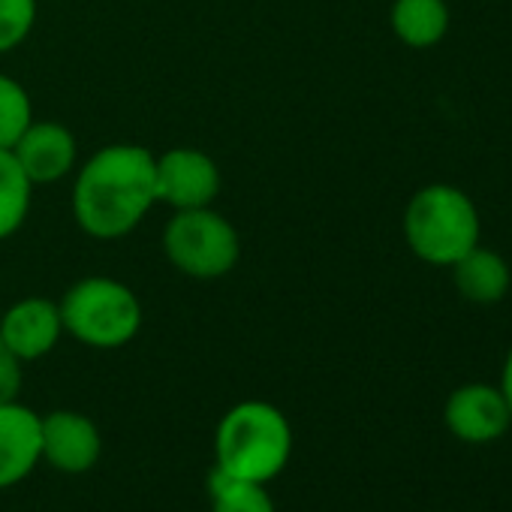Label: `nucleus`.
<instances>
[{
    "instance_id": "f257e3e1",
    "label": "nucleus",
    "mask_w": 512,
    "mask_h": 512,
    "mask_svg": "<svg viewBox=\"0 0 512 512\" xmlns=\"http://www.w3.org/2000/svg\"><path fill=\"white\" fill-rule=\"evenodd\" d=\"M154 205V154L142 145L118 142L100 148L73 184L76 223L100 241L130 235Z\"/></svg>"
},
{
    "instance_id": "f03ea898",
    "label": "nucleus",
    "mask_w": 512,
    "mask_h": 512,
    "mask_svg": "<svg viewBox=\"0 0 512 512\" xmlns=\"http://www.w3.org/2000/svg\"><path fill=\"white\" fill-rule=\"evenodd\" d=\"M293 458V425L269 401L229 407L214 431V464L235 479L269 485Z\"/></svg>"
},
{
    "instance_id": "7ed1b4c3",
    "label": "nucleus",
    "mask_w": 512,
    "mask_h": 512,
    "mask_svg": "<svg viewBox=\"0 0 512 512\" xmlns=\"http://www.w3.org/2000/svg\"><path fill=\"white\" fill-rule=\"evenodd\" d=\"M404 241L428 266L449 269L479 244V211L473 199L452 184H428L416 190L404 208Z\"/></svg>"
},
{
    "instance_id": "20e7f679",
    "label": "nucleus",
    "mask_w": 512,
    "mask_h": 512,
    "mask_svg": "<svg viewBox=\"0 0 512 512\" xmlns=\"http://www.w3.org/2000/svg\"><path fill=\"white\" fill-rule=\"evenodd\" d=\"M64 332L94 350H118L142 329L136 293L115 278H82L58 302Z\"/></svg>"
},
{
    "instance_id": "39448f33",
    "label": "nucleus",
    "mask_w": 512,
    "mask_h": 512,
    "mask_svg": "<svg viewBox=\"0 0 512 512\" xmlns=\"http://www.w3.org/2000/svg\"><path fill=\"white\" fill-rule=\"evenodd\" d=\"M163 253L166 260L187 278L214 281L235 269L241 256V241L235 226L208 208L175 211L163 229Z\"/></svg>"
},
{
    "instance_id": "423d86ee",
    "label": "nucleus",
    "mask_w": 512,
    "mask_h": 512,
    "mask_svg": "<svg viewBox=\"0 0 512 512\" xmlns=\"http://www.w3.org/2000/svg\"><path fill=\"white\" fill-rule=\"evenodd\" d=\"M154 193L175 211L208 208L220 193V169L199 148H172L154 157Z\"/></svg>"
},
{
    "instance_id": "0eeeda50",
    "label": "nucleus",
    "mask_w": 512,
    "mask_h": 512,
    "mask_svg": "<svg viewBox=\"0 0 512 512\" xmlns=\"http://www.w3.org/2000/svg\"><path fill=\"white\" fill-rule=\"evenodd\" d=\"M443 422L452 437H458L461 443L479 446V443H491L503 437L512 425V413L497 386L464 383L446 398Z\"/></svg>"
},
{
    "instance_id": "6e6552de",
    "label": "nucleus",
    "mask_w": 512,
    "mask_h": 512,
    "mask_svg": "<svg viewBox=\"0 0 512 512\" xmlns=\"http://www.w3.org/2000/svg\"><path fill=\"white\" fill-rule=\"evenodd\" d=\"M64 335L61 308L52 299L31 296L0 314V344L22 362H37L58 347Z\"/></svg>"
},
{
    "instance_id": "1a4fd4ad",
    "label": "nucleus",
    "mask_w": 512,
    "mask_h": 512,
    "mask_svg": "<svg viewBox=\"0 0 512 512\" xmlns=\"http://www.w3.org/2000/svg\"><path fill=\"white\" fill-rule=\"evenodd\" d=\"M10 151L31 184H55L67 178L79 157L76 136L58 121H31Z\"/></svg>"
},
{
    "instance_id": "9d476101",
    "label": "nucleus",
    "mask_w": 512,
    "mask_h": 512,
    "mask_svg": "<svg viewBox=\"0 0 512 512\" xmlns=\"http://www.w3.org/2000/svg\"><path fill=\"white\" fill-rule=\"evenodd\" d=\"M43 461L61 473H88L103 452V437L94 419L76 410H55L40 419Z\"/></svg>"
},
{
    "instance_id": "9b49d317",
    "label": "nucleus",
    "mask_w": 512,
    "mask_h": 512,
    "mask_svg": "<svg viewBox=\"0 0 512 512\" xmlns=\"http://www.w3.org/2000/svg\"><path fill=\"white\" fill-rule=\"evenodd\" d=\"M43 416L13 401L0 404V488L25 482L43 461Z\"/></svg>"
},
{
    "instance_id": "f8f14e48",
    "label": "nucleus",
    "mask_w": 512,
    "mask_h": 512,
    "mask_svg": "<svg viewBox=\"0 0 512 512\" xmlns=\"http://www.w3.org/2000/svg\"><path fill=\"white\" fill-rule=\"evenodd\" d=\"M449 269H452L455 290L461 293V299L473 305H497L512 287L509 263L497 250H488L482 244L467 250Z\"/></svg>"
},
{
    "instance_id": "ddd939ff",
    "label": "nucleus",
    "mask_w": 512,
    "mask_h": 512,
    "mask_svg": "<svg viewBox=\"0 0 512 512\" xmlns=\"http://www.w3.org/2000/svg\"><path fill=\"white\" fill-rule=\"evenodd\" d=\"M449 4L446 0H395L389 25L392 34L410 49H431L449 34Z\"/></svg>"
},
{
    "instance_id": "4468645a",
    "label": "nucleus",
    "mask_w": 512,
    "mask_h": 512,
    "mask_svg": "<svg viewBox=\"0 0 512 512\" xmlns=\"http://www.w3.org/2000/svg\"><path fill=\"white\" fill-rule=\"evenodd\" d=\"M34 184L16 163L13 151L0 148V241L22 229L31 211Z\"/></svg>"
},
{
    "instance_id": "2eb2a0df",
    "label": "nucleus",
    "mask_w": 512,
    "mask_h": 512,
    "mask_svg": "<svg viewBox=\"0 0 512 512\" xmlns=\"http://www.w3.org/2000/svg\"><path fill=\"white\" fill-rule=\"evenodd\" d=\"M208 500L211 512H275V503L263 482L235 479L217 464L208 473Z\"/></svg>"
},
{
    "instance_id": "dca6fc26",
    "label": "nucleus",
    "mask_w": 512,
    "mask_h": 512,
    "mask_svg": "<svg viewBox=\"0 0 512 512\" xmlns=\"http://www.w3.org/2000/svg\"><path fill=\"white\" fill-rule=\"evenodd\" d=\"M34 121V106L28 91L0 73V148H13L19 142V136L31 127Z\"/></svg>"
},
{
    "instance_id": "f3484780",
    "label": "nucleus",
    "mask_w": 512,
    "mask_h": 512,
    "mask_svg": "<svg viewBox=\"0 0 512 512\" xmlns=\"http://www.w3.org/2000/svg\"><path fill=\"white\" fill-rule=\"evenodd\" d=\"M37 22V0H0V55L22 46Z\"/></svg>"
},
{
    "instance_id": "a211bd4d",
    "label": "nucleus",
    "mask_w": 512,
    "mask_h": 512,
    "mask_svg": "<svg viewBox=\"0 0 512 512\" xmlns=\"http://www.w3.org/2000/svg\"><path fill=\"white\" fill-rule=\"evenodd\" d=\"M22 359L0 344V404H13L22 395Z\"/></svg>"
},
{
    "instance_id": "6ab92c4d",
    "label": "nucleus",
    "mask_w": 512,
    "mask_h": 512,
    "mask_svg": "<svg viewBox=\"0 0 512 512\" xmlns=\"http://www.w3.org/2000/svg\"><path fill=\"white\" fill-rule=\"evenodd\" d=\"M497 389L503 392V398H506V404H509V413H512V347H509V353H506V362H503Z\"/></svg>"
}]
</instances>
